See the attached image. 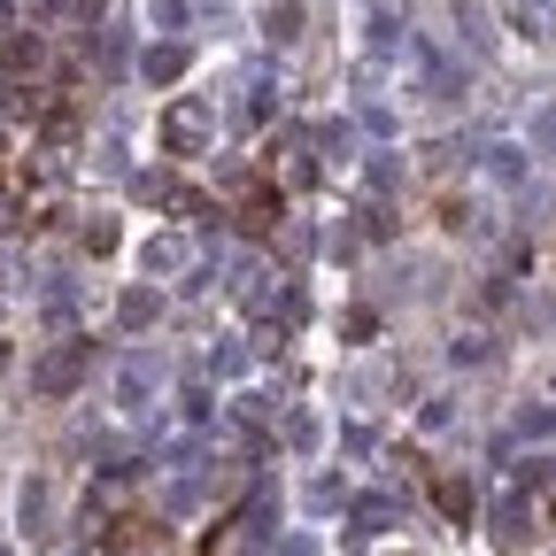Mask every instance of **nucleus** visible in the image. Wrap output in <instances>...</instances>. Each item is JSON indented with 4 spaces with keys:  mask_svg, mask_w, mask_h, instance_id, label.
I'll use <instances>...</instances> for the list:
<instances>
[{
    "mask_svg": "<svg viewBox=\"0 0 556 556\" xmlns=\"http://www.w3.org/2000/svg\"><path fill=\"white\" fill-rule=\"evenodd\" d=\"M86 371H93V340H54L47 356H39V371H31V387H39L47 402H62Z\"/></svg>",
    "mask_w": 556,
    "mask_h": 556,
    "instance_id": "nucleus-1",
    "label": "nucleus"
},
{
    "mask_svg": "<svg viewBox=\"0 0 556 556\" xmlns=\"http://www.w3.org/2000/svg\"><path fill=\"white\" fill-rule=\"evenodd\" d=\"M208 131H217V124H208L201 101H170V109H163V148H170V155H201Z\"/></svg>",
    "mask_w": 556,
    "mask_h": 556,
    "instance_id": "nucleus-2",
    "label": "nucleus"
},
{
    "mask_svg": "<svg viewBox=\"0 0 556 556\" xmlns=\"http://www.w3.org/2000/svg\"><path fill=\"white\" fill-rule=\"evenodd\" d=\"M270 225H278V193H270V186H248V193H240V232L263 240Z\"/></svg>",
    "mask_w": 556,
    "mask_h": 556,
    "instance_id": "nucleus-3",
    "label": "nucleus"
},
{
    "mask_svg": "<svg viewBox=\"0 0 556 556\" xmlns=\"http://www.w3.org/2000/svg\"><path fill=\"white\" fill-rule=\"evenodd\" d=\"M433 503H441L448 518H471V486H464V479H441V486H433Z\"/></svg>",
    "mask_w": 556,
    "mask_h": 556,
    "instance_id": "nucleus-4",
    "label": "nucleus"
},
{
    "mask_svg": "<svg viewBox=\"0 0 556 556\" xmlns=\"http://www.w3.org/2000/svg\"><path fill=\"white\" fill-rule=\"evenodd\" d=\"M39 62H47V47H39V39H9V70H16V78H31Z\"/></svg>",
    "mask_w": 556,
    "mask_h": 556,
    "instance_id": "nucleus-5",
    "label": "nucleus"
},
{
    "mask_svg": "<svg viewBox=\"0 0 556 556\" xmlns=\"http://www.w3.org/2000/svg\"><path fill=\"white\" fill-rule=\"evenodd\" d=\"M178 70H186V54H178V47H163V54H148V78H178Z\"/></svg>",
    "mask_w": 556,
    "mask_h": 556,
    "instance_id": "nucleus-6",
    "label": "nucleus"
},
{
    "mask_svg": "<svg viewBox=\"0 0 556 556\" xmlns=\"http://www.w3.org/2000/svg\"><path fill=\"white\" fill-rule=\"evenodd\" d=\"M0 371H9V340H0Z\"/></svg>",
    "mask_w": 556,
    "mask_h": 556,
    "instance_id": "nucleus-7",
    "label": "nucleus"
}]
</instances>
